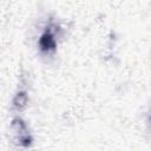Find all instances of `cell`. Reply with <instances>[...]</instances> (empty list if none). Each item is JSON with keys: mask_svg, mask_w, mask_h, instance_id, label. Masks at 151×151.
<instances>
[{"mask_svg": "<svg viewBox=\"0 0 151 151\" xmlns=\"http://www.w3.org/2000/svg\"><path fill=\"white\" fill-rule=\"evenodd\" d=\"M40 46L44 51H48V50H52L54 47V40H53V37L50 34V33H45L41 39H40Z\"/></svg>", "mask_w": 151, "mask_h": 151, "instance_id": "1", "label": "cell"}]
</instances>
